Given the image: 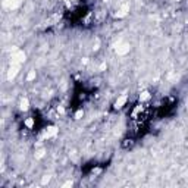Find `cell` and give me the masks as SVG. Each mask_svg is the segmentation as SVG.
Instances as JSON below:
<instances>
[{
	"label": "cell",
	"mask_w": 188,
	"mask_h": 188,
	"mask_svg": "<svg viewBox=\"0 0 188 188\" xmlns=\"http://www.w3.org/2000/svg\"><path fill=\"white\" fill-rule=\"evenodd\" d=\"M127 103V96H121L118 100H116V103H115V108L116 109H121L123 104Z\"/></svg>",
	"instance_id": "1"
},
{
	"label": "cell",
	"mask_w": 188,
	"mask_h": 188,
	"mask_svg": "<svg viewBox=\"0 0 188 188\" xmlns=\"http://www.w3.org/2000/svg\"><path fill=\"white\" fill-rule=\"evenodd\" d=\"M151 96L147 93V91H144V93H141V96H140V101H146V100H148Z\"/></svg>",
	"instance_id": "2"
},
{
	"label": "cell",
	"mask_w": 188,
	"mask_h": 188,
	"mask_svg": "<svg viewBox=\"0 0 188 188\" xmlns=\"http://www.w3.org/2000/svg\"><path fill=\"white\" fill-rule=\"evenodd\" d=\"M21 109H22V110H27V109H28V100H27V99L21 100Z\"/></svg>",
	"instance_id": "3"
}]
</instances>
